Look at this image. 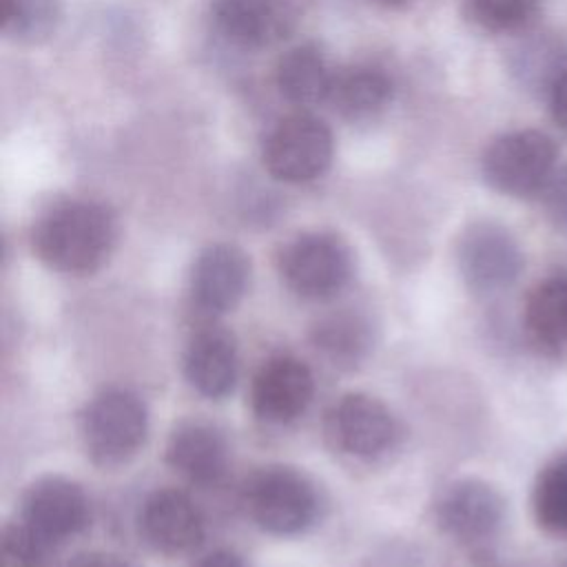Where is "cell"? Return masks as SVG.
Here are the masks:
<instances>
[{"label":"cell","mask_w":567,"mask_h":567,"mask_svg":"<svg viewBox=\"0 0 567 567\" xmlns=\"http://www.w3.org/2000/svg\"><path fill=\"white\" fill-rule=\"evenodd\" d=\"M117 224L113 213L89 199L51 206L33 226L35 255L53 270L86 275L97 270L113 250Z\"/></svg>","instance_id":"6da1fadb"},{"label":"cell","mask_w":567,"mask_h":567,"mask_svg":"<svg viewBox=\"0 0 567 567\" xmlns=\"http://www.w3.org/2000/svg\"><path fill=\"white\" fill-rule=\"evenodd\" d=\"M86 454L102 467L126 463L144 445L148 414L142 399L111 388L91 399L80 419Z\"/></svg>","instance_id":"7a4b0ae2"},{"label":"cell","mask_w":567,"mask_h":567,"mask_svg":"<svg viewBox=\"0 0 567 567\" xmlns=\"http://www.w3.org/2000/svg\"><path fill=\"white\" fill-rule=\"evenodd\" d=\"M248 516L268 534L292 536L308 529L319 512L315 485L292 467H264L244 485Z\"/></svg>","instance_id":"3957f363"},{"label":"cell","mask_w":567,"mask_h":567,"mask_svg":"<svg viewBox=\"0 0 567 567\" xmlns=\"http://www.w3.org/2000/svg\"><path fill=\"white\" fill-rule=\"evenodd\" d=\"M556 146L549 135L523 128L496 137L483 159V179L498 193L509 197L540 195L547 179L556 171Z\"/></svg>","instance_id":"277c9868"},{"label":"cell","mask_w":567,"mask_h":567,"mask_svg":"<svg viewBox=\"0 0 567 567\" xmlns=\"http://www.w3.org/2000/svg\"><path fill=\"white\" fill-rule=\"evenodd\" d=\"M458 270L476 295H498L516 284L525 257L516 237L498 221H474L458 239Z\"/></svg>","instance_id":"5b68a950"},{"label":"cell","mask_w":567,"mask_h":567,"mask_svg":"<svg viewBox=\"0 0 567 567\" xmlns=\"http://www.w3.org/2000/svg\"><path fill=\"white\" fill-rule=\"evenodd\" d=\"M286 286L303 299L334 297L352 275L348 246L330 233H303L279 257Z\"/></svg>","instance_id":"8992f818"},{"label":"cell","mask_w":567,"mask_h":567,"mask_svg":"<svg viewBox=\"0 0 567 567\" xmlns=\"http://www.w3.org/2000/svg\"><path fill=\"white\" fill-rule=\"evenodd\" d=\"M334 153L332 133L315 115L299 113L281 120L264 146V166L288 184H303L321 177Z\"/></svg>","instance_id":"52a82bcc"},{"label":"cell","mask_w":567,"mask_h":567,"mask_svg":"<svg viewBox=\"0 0 567 567\" xmlns=\"http://www.w3.org/2000/svg\"><path fill=\"white\" fill-rule=\"evenodd\" d=\"M20 523L49 549L86 527L89 498L64 476L38 478L22 498Z\"/></svg>","instance_id":"ba28073f"},{"label":"cell","mask_w":567,"mask_h":567,"mask_svg":"<svg viewBox=\"0 0 567 567\" xmlns=\"http://www.w3.org/2000/svg\"><path fill=\"white\" fill-rule=\"evenodd\" d=\"M436 520L441 529L458 543H485L494 538L505 523V501L487 481L458 478L443 489L436 503Z\"/></svg>","instance_id":"9c48e42d"},{"label":"cell","mask_w":567,"mask_h":567,"mask_svg":"<svg viewBox=\"0 0 567 567\" xmlns=\"http://www.w3.org/2000/svg\"><path fill=\"white\" fill-rule=\"evenodd\" d=\"M326 434L337 450L359 458H374L392 447L396 421L379 399L352 392L328 410Z\"/></svg>","instance_id":"30bf717a"},{"label":"cell","mask_w":567,"mask_h":567,"mask_svg":"<svg viewBox=\"0 0 567 567\" xmlns=\"http://www.w3.org/2000/svg\"><path fill=\"white\" fill-rule=\"evenodd\" d=\"M248 281L250 261L241 248L233 244L206 246L190 272L193 306L206 317L224 315L241 301Z\"/></svg>","instance_id":"8fae6325"},{"label":"cell","mask_w":567,"mask_h":567,"mask_svg":"<svg viewBox=\"0 0 567 567\" xmlns=\"http://www.w3.org/2000/svg\"><path fill=\"white\" fill-rule=\"evenodd\" d=\"M315 394L310 368L288 354L268 359L250 385L252 412L268 423H288L306 412Z\"/></svg>","instance_id":"7c38bea8"},{"label":"cell","mask_w":567,"mask_h":567,"mask_svg":"<svg viewBox=\"0 0 567 567\" xmlns=\"http://www.w3.org/2000/svg\"><path fill=\"white\" fill-rule=\"evenodd\" d=\"M140 534L159 554H186L204 538V516L188 494L157 489L140 509Z\"/></svg>","instance_id":"4fadbf2b"},{"label":"cell","mask_w":567,"mask_h":567,"mask_svg":"<svg viewBox=\"0 0 567 567\" xmlns=\"http://www.w3.org/2000/svg\"><path fill=\"white\" fill-rule=\"evenodd\" d=\"M166 461L197 485H217L228 472L224 434L206 421H182L168 436Z\"/></svg>","instance_id":"5bb4252c"},{"label":"cell","mask_w":567,"mask_h":567,"mask_svg":"<svg viewBox=\"0 0 567 567\" xmlns=\"http://www.w3.org/2000/svg\"><path fill=\"white\" fill-rule=\"evenodd\" d=\"M219 29L241 47H270L295 24V0H215Z\"/></svg>","instance_id":"9a60e30c"},{"label":"cell","mask_w":567,"mask_h":567,"mask_svg":"<svg viewBox=\"0 0 567 567\" xmlns=\"http://www.w3.org/2000/svg\"><path fill=\"white\" fill-rule=\"evenodd\" d=\"M184 372L190 385L208 399L233 392L239 372L235 337L217 326L197 330L184 352Z\"/></svg>","instance_id":"2e32d148"},{"label":"cell","mask_w":567,"mask_h":567,"mask_svg":"<svg viewBox=\"0 0 567 567\" xmlns=\"http://www.w3.org/2000/svg\"><path fill=\"white\" fill-rule=\"evenodd\" d=\"M392 82L385 71L372 64H354L332 75L328 100L346 120H370L388 106Z\"/></svg>","instance_id":"e0dca14e"},{"label":"cell","mask_w":567,"mask_h":567,"mask_svg":"<svg viewBox=\"0 0 567 567\" xmlns=\"http://www.w3.org/2000/svg\"><path fill=\"white\" fill-rule=\"evenodd\" d=\"M332 71L321 49L312 42H303L286 51L277 64L275 78L279 93L299 106H310L328 100Z\"/></svg>","instance_id":"ac0fdd59"},{"label":"cell","mask_w":567,"mask_h":567,"mask_svg":"<svg viewBox=\"0 0 567 567\" xmlns=\"http://www.w3.org/2000/svg\"><path fill=\"white\" fill-rule=\"evenodd\" d=\"M523 321L536 346L547 350L567 346V275H551L532 288Z\"/></svg>","instance_id":"d6986e66"},{"label":"cell","mask_w":567,"mask_h":567,"mask_svg":"<svg viewBox=\"0 0 567 567\" xmlns=\"http://www.w3.org/2000/svg\"><path fill=\"white\" fill-rule=\"evenodd\" d=\"M512 69L523 86L547 95L567 71V44L554 33L534 35L514 51Z\"/></svg>","instance_id":"ffe728a7"},{"label":"cell","mask_w":567,"mask_h":567,"mask_svg":"<svg viewBox=\"0 0 567 567\" xmlns=\"http://www.w3.org/2000/svg\"><path fill=\"white\" fill-rule=\"evenodd\" d=\"M532 512L540 529L567 536V452L543 465L532 489Z\"/></svg>","instance_id":"44dd1931"},{"label":"cell","mask_w":567,"mask_h":567,"mask_svg":"<svg viewBox=\"0 0 567 567\" xmlns=\"http://www.w3.org/2000/svg\"><path fill=\"white\" fill-rule=\"evenodd\" d=\"M60 0H4V33L20 42L47 38L60 22Z\"/></svg>","instance_id":"7402d4cb"},{"label":"cell","mask_w":567,"mask_h":567,"mask_svg":"<svg viewBox=\"0 0 567 567\" xmlns=\"http://www.w3.org/2000/svg\"><path fill=\"white\" fill-rule=\"evenodd\" d=\"M315 343L334 361H357L368 348V326L352 315H334L315 328Z\"/></svg>","instance_id":"603a6c76"},{"label":"cell","mask_w":567,"mask_h":567,"mask_svg":"<svg viewBox=\"0 0 567 567\" xmlns=\"http://www.w3.org/2000/svg\"><path fill=\"white\" fill-rule=\"evenodd\" d=\"M538 4L540 0H467V11L485 31L509 33L525 29L534 20Z\"/></svg>","instance_id":"cb8c5ba5"},{"label":"cell","mask_w":567,"mask_h":567,"mask_svg":"<svg viewBox=\"0 0 567 567\" xmlns=\"http://www.w3.org/2000/svg\"><path fill=\"white\" fill-rule=\"evenodd\" d=\"M44 545L22 525H7L0 543V567H40Z\"/></svg>","instance_id":"d4e9b609"},{"label":"cell","mask_w":567,"mask_h":567,"mask_svg":"<svg viewBox=\"0 0 567 567\" xmlns=\"http://www.w3.org/2000/svg\"><path fill=\"white\" fill-rule=\"evenodd\" d=\"M540 197L549 221L558 230L567 233V164L556 166L545 188L540 190Z\"/></svg>","instance_id":"484cf974"},{"label":"cell","mask_w":567,"mask_h":567,"mask_svg":"<svg viewBox=\"0 0 567 567\" xmlns=\"http://www.w3.org/2000/svg\"><path fill=\"white\" fill-rule=\"evenodd\" d=\"M549 102V111L554 122L567 133V71L554 82L549 93L545 95Z\"/></svg>","instance_id":"4316f807"},{"label":"cell","mask_w":567,"mask_h":567,"mask_svg":"<svg viewBox=\"0 0 567 567\" xmlns=\"http://www.w3.org/2000/svg\"><path fill=\"white\" fill-rule=\"evenodd\" d=\"M69 567H126L122 560H117L111 554H82L75 560L69 563Z\"/></svg>","instance_id":"83f0119b"},{"label":"cell","mask_w":567,"mask_h":567,"mask_svg":"<svg viewBox=\"0 0 567 567\" xmlns=\"http://www.w3.org/2000/svg\"><path fill=\"white\" fill-rule=\"evenodd\" d=\"M197 567H246V565L237 554H233L228 549H217V551L204 556L197 563Z\"/></svg>","instance_id":"f1b7e54d"},{"label":"cell","mask_w":567,"mask_h":567,"mask_svg":"<svg viewBox=\"0 0 567 567\" xmlns=\"http://www.w3.org/2000/svg\"><path fill=\"white\" fill-rule=\"evenodd\" d=\"M379 4L383 7H390V9H396V7H405L410 0H377Z\"/></svg>","instance_id":"f546056e"},{"label":"cell","mask_w":567,"mask_h":567,"mask_svg":"<svg viewBox=\"0 0 567 567\" xmlns=\"http://www.w3.org/2000/svg\"><path fill=\"white\" fill-rule=\"evenodd\" d=\"M551 567H567V558H563V560H558L556 565H551Z\"/></svg>","instance_id":"4dcf8cb0"}]
</instances>
